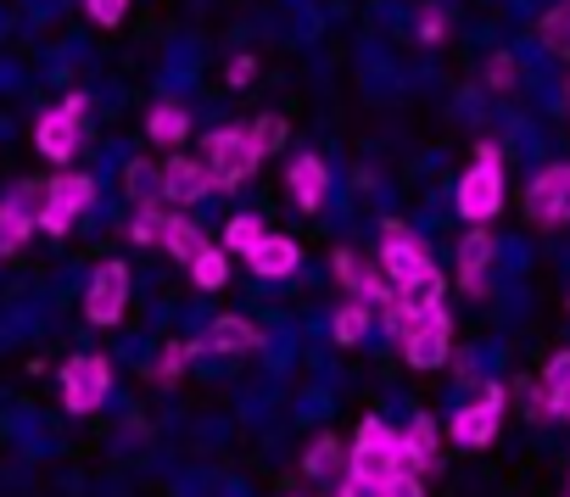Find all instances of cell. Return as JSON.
Listing matches in <instances>:
<instances>
[{
  "mask_svg": "<svg viewBox=\"0 0 570 497\" xmlns=\"http://www.w3.org/2000/svg\"><path fill=\"white\" fill-rule=\"evenodd\" d=\"M498 207H503V151L492 140H481L475 146V168L459 179V212L470 223H492Z\"/></svg>",
  "mask_w": 570,
  "mask_h": 497,
  "instance_id": "cell-1",
  "label": "cell"
},
{
  "mask_svg": "<svg viewBox=\"0 0 570 497\" xmlns=\"http://www.w3.org/2000/svg\"><path fill=\"white\" fill-rule=\"evenodd\" d=\"M381 269H386V280L397 286V297L442 275V269L431 264V252H425V240H420L414 229H403L397 218H392V223H386V235H381Z\"/></svg>",
  "mask_w": 570,
  "mask_h": 497,
  "instance_id": "cell-2",
  "label": "cell"
},
{
  "mask_svg": "<svg viewBox=\"0 0 570 497\" xmlns=\"http://www.w3.org/2000/svg\"><path fill=\"white\" fill-rule=\"evenodd\" d=\"M353 469L358 475H370V480H392V475H403V469H414L409 464V447H403V430H392L386 419H364L358 425V441H353Z\"/></svg>",
  "mask_w": 570,
  "mask_h": 497,
  "instance_id": "cell-3",
  "label": "cell"
},
{
  "mask_svg": "<svg viewBox=\"0 0 570 497\" xmlns=\"http://www.w3.org/2000/svg\"><path fill=\"white\" fill-rule=\"evenodd\" d=\"M202 162L213 168V190H235L240 179H252V168L263 162V151H257L252 129H213Z\"/></svg>",
  "mask_w": 570,
  "mask_h": 497,
  "instance_id": "cell-4",
  "label": "cell"
},
{
  "mask_svg": "<svg viewBox=\"0 0 570 497\" xmlns=\"http://www.w3.org/2000/svg\"><path fill=\"white\" fill-rule=\"evenodd\" d=\"M85 112H90V101H85V96H68L62 107H51V112L35 123V146H40L46 162H73V151H79V140H85Z\"/></svg>",
  "mask_w": 570,
  "mask_h": 497,
  "instance_id": "cell-5",
  "label": "cell"
},
{
  "mask_svg": "<svg viewBox=\"0 0 570 497\" xmlns=\"http://www.w3.org/2000/svg\"><path fill=\"white\" fill-rule=\"evenodd\" d=\"M90 207H96V179H85V173H57V179L46 185L40 229H46V235H68Z\"/></svg>",
  "mask_w": 570,
  "mask_h": 497,
  "instance_id": "cell-6",
  "label": "cell"
},
{
  "mask_svg": "<svg viewBox=\"0 0 570 497\" xmlns=\"http://www.w3.org/2000/svg\"><path fill=\"white\" fill-rule=\"evenodd\" d=\"M107 391H112V364L101 352H79V358L62 364V402H68V414H96L107 402Z\"/></svg>",
  "mask_w": 570,
  "mask_h": 497,
  "instance_id": "cell-7",
  "label": "cell"
},
{
  "mask_svg": "<svg viewBox=\"0 0 570 497\" xmlns=\"http://www.w3.org/2000/svg\"><path fill=\"white\" fill-rule=\"evenodd\" d=\"M498 425H503V386H481V397L453 414L448 436L459 447H492L498 441Z\"/></svg>",
  "mask_w": 570,
  "mask_h": 497,
  "instance_id": "cell-8",
  "label": "cell"
},
{
  "mask_svg": "<svg viewBox=\"0 0 570 497\" xmlns=\"http://www.w3.org/2000/svg\"><path fill=\"white\" fill-rule=\"evenodd\" d=\"M40 207H46L40 185H18L12 196H0V258H12L18 246H29V235L40 229Z\"/></svg>",
  "mask_w": 570,
  "mask_h": 497,
  "instance_id": "cell-9",
  "label": "cell"
},
{
  "mask_svg": "<svg viewBox=\"0 0 570 497\" xmlns=\"http://www.w3.org/2000/svg\"><path fill=\"white\" fill-rule=\"evenodd\" d=\"M129 308V269L124 264H101L85 286V319L90 325H118Z\"/></svg>",
  "mask_w": 570,
  "mask_h": 497,
  "instance_id": "cell-10",
  "label": "cell"
},
{
  "mask_svg": "<svg viewBox=\"0 0 570 497\" xmlns=\"http://www.w3.org/2000/svg\"><path fill=\"white\" fill-rule=\"evenodd\" d=\"M525 212L537 223H570V162H553L531 179V196H525Z\"/></svg>",
  "mask_w": 570,
  "mask_h": 497,
  "instance_id": "cell-11",
  "label": "cell"
},
{
  "mask_svg": "<svg viewBox=\"0 0 570 497\" xmlns=\"http://www.w3.org/2000/svg\"><path fill=\"white\" fill-rule=\"evenodd\" d=\"M336 280H342L358 302H375V308H386V302L397 297V286L386 280V269H381V264H364L353 246H342V252H336Z\"/></svg>",
  "mask_w": 570,
  "mask_h": 497,
  "instance_id": "cell-12",
  "label": "cell"
},
{
  "mask_svg": "<svg viewBox=\"0 0 570 497\" xmlns=\"http://www.w3.org/2000/svg\"><path fill=\"white\" fill-rule=\"evenodd\" d=\"M448 352H453L448 314H431V319H420V325L403 336V358H409L414 369H442V364H448Z\"/></svg>",
  "mask_w": 570,
  "mask_h": 497,
  "instance_id": "cell-13",
  "label": "cell"
},
{
  "mask_svg": "<svg viewBox=\"0 0 570 497\" xmlns=\"http://www.w3.org/2000/svg\"><path fill=\"white\" fill-rule=\"evenodd\" d=\"M285 185H292V201H297L303 212H320V207L331 201V168H325V157L297 151V157H292V173H285Z\"/></svg>",
  "mask_w": 570,
  "mask_h": 497,
  "instance_id": "cell-14",
  "label": "cell"
},
{
  "mask_svg": "<svg viewBox=\"0 0 570 497\" xmlns=\"http://www.w3.org/2000/svg\"><path fill=\"white\" fill-rule=\"evenodd\" d=\"M207 190H213V168L207 162H196V157H168L163 162V196L174 207H196Z\"/></svg>",
  "mask_w": 570,
  "mask_h": 497,
  "instance_id": "cell-15",
  "label": "cell"
},
{
  "mask_svg": "<svg viewBox=\"0 0 570 497\" xmlns=\"http://www.w3.org/2000/svg\"><path fill=\"white\" fill-rule=\"evenodd\" d=\"M487 269H492V235H487V223H475L459 240V286L470 297H487Z\"/></svg>",
  "mask_w": 570,
  "mask_h": 497,
  "instance_id": "cell-16",
  "label": "cell"
},
{
  "mask_svg": "<svg viewBox=\"0 0 570 497\" xmlns=\"http://www.w3.org/2000/svg\"><path fill=\"white\" fill-rule=\"evenodd\" d=\"M263 280H285V275H297V264H303V246L292 240V235H268L257 252L246 258Z\"/></svg>",
  "mask_w": 570,
  "mask_h": 497,
  "instance_id": "cell-17",
  "label": "cell"
},
{
  "mask_svg": "<svg viewBox=\"0 0 570 497\" xmlns=\"http://www.w3.org/2000/svg\"><path fill=\"white\" fill-rule=\"evenodd\" d=\"M207 347H213L218 358H229V352H252V347H263V330H257L252 319H240V314H224V319L207 325Z\"/></svg>",
  "mask_w": 570,
  "mask_h": 497,
  "instance_id": "cell-18",
  "label": "cell"
},
{
  "mask_svg": "<svg viewBox=\"0 0 570 497\" xmlns=\"http://www.w3.org/2000/svg\"><path fill=\"white\" fill-rule=\"evenodd\" d=\"M403 447H409L414 475L436 469V464H442V430H436V419H431V414H414V419H409V430H403Z\"/></svg>",
  "mask_w": 570,
  "mask_h": 497,
  "instance_id": "cell-19",
  "label": "cell"
},
{
  "mask_svg": "<svg viewBox=\"0 0 570 497\" xmlns=\"http://www.w3.org/2000/svg\"><path fill=\"white\" fill-rule=\"evenodd\" d=\"M146 135H151V146L179 151V146H185V135H190V112H185L179 101H157V107L146 112Z\"/></svg>",
  "mask_w": 570,
  "mask_h": 497,
  "instance_id": "cell-20",
  "label": "cell"
},
{
  "mask_svg": "<svg viewBox=\"0 0 570 497\" xmlns=\"http://www.w3.org/2000/svg\"><path fill=\"white\" fill-rule=\"evenodd\" d=\"M303 469H308V480H342V475L353 469V447H342L336 436H320V441L303 453Z\"/></svg>",
  "mask_w": 570,
  "mask_h": 497,
  "instance_id": "cell-21",
  "label": "cell"
},
{
  "mask_svg": "<svg viewBox=\"0 0 570 497\" xmlns=\"http://www.w3.org/2000/svg\"><path fill=\"white\" fill-rule=\"evenodd\" d=\"M375 314H381L375 302H358V297H353V302H347V308L336 314V325H331V336H336V347H358V341L370 336V325H375Z\"/></svg>",
  "mask_w": 570,
  "mask_h": 497,
  "instance_id": "cell-22",
  "label": "cell"
},
{
  "mask_svg": "<svg viewBox=\"0 0 570 497\" xmlns=\"http://www.w3.org/2000/svg\"><path fill=\"white\" fill-rule=\"evenodd\" d=\"M163 246L179 258V264H196L202 252H207V235L190 223V218H168V235H163Z\"/></svg>",
  "mask_w": 570,
  "mask_h": 497,
  "instance_id": "cell-23",
  "label": "cell"
},
{
  "mask_svg": "<svg viewBox=\"0 0 570 497\" xmlns=\"http://www.w3.org/2000/svg\"><path fill=\"white\" fill-rule=\"evenodd\" d=\"M263 240H268V229H263V218H252V212L229 218V229H224V246H229V252H240V258H252Z\"/></svg>",
  "mask_w": 570,
  "mask_h": 497,
  "instance_id": "cell-24",
  "label": "cell"
},
{
  "mask_svg": "<svg viewBox=\"0 0 570 497\" xmlns=\"http://www.w3.org/2000/svg\"><path fill=\"white\" fill-rule=\"evenodd\" d=\"M202 352H213V347H207V336H202V341H174V347H163V358H157V369H151V375L168 386V380H179V375H185V364H190V358H202Z\"/></svg>",
  "mask_w": 570,
  "mask_h": 497,
  "instance_id": "cell-25",
  "label": "cell"
},
{
  "mask_svg": "<svg viewBox=\"0 0 570 497\" xmlns=\"http://www.w3.org/2000/svg\"><path fill=\"white\" fill-rule=\"evenodd\" d=\"M190 280H196L202 291H218V286L229 280V246H207V252L190 264Z\"/></svg>",
  "mask_w": 570,
  "mask_h": 497,
  "instance_id": "cell-26",
  "label": "cell"
},
{
  "mask_svg": "<svg viewBox=\"0 0 570 497\" xmlns=\"http://www.w3.org/2000/svg\"><path fill=\"white\" fill-rule=\"evenodd\" d=\"M168 218H174V212H163L157 201H140V212H135V223H129V240H140V246H163Z\"/></svg>",
  "mask_w": 570,
  "mask_h": 497,
  "instance_id": "cell-27",
  "label": "cell"
},
{
  "mask_svg": "<svg viewBox=\"0 0 570 497\" xmlns=\"http://www.w3.org/2000/svg\"><path fill=\"white\" fill-rule=\"evenodd\" d=\"M537 40L548 46V51H570V0H559L553 12H542V23H537Z\"/></svg>",
  "mask_w": 570,
  "mask_h": 497,
  "instance_id": "cell-28",
  "label": "cell"
},
{
  "mask_svg": "<svg viewBox=\"0 0 570 497\" xmlns=\"http://www.w3.org/2000/svg\"><path fill=\"white\" fill-rule=\"evenodd\" d=\"M124 190H129L135 201H157V196H163V168H151V162L135 157V162L124 168Z\"/></svg>",
  "mask_w": 570,
  "mask_h": 497,
  "instance_id": "cell-29",
  "label": "cell"
},
{
  "mask_svg": "<svg viewBox=\"0 0 570 497\" xmlns=\"http://www.w3.org/2000/svg\"><path fill=\"white\" fill-rule=\"evenodd\" d=\"M252 140H257V151L268 157V151H279L285 146V118L279 112H263L257 123H252Z\"/></svg>",
  "mask_w": 570,
  "mask_h": 497,
  "instance_id": "cell-30",
  "label": "cell"
},
{
  "mask_svg": "<svg viewBox=\"0 0 570 497\" xmlns=\"http://www.w3.org/2000/svg\"><path fill=\"white\" fill-rule=\"evenodd\" d=\"M85 12H90V23H101V29H118V23L129 18V0H85Z\"/></svg>",
  "mask_w": 570,
  "mask_h": 497,
  "instance_id": "cell-31",
  "label": "cell"
},
{
  "mask_svg": "<svg viewBox=\"0 0 570 497\" xmlns=\"http://www.w3.org/2000/svg\"><path fill=\"white\" fill-rule=\"evenodd\" d=\"M336 497H386V486L370 480V475H358V469H347V475L336 480Z\"/></svg>",
  "mask_w": 570,
  "mask_h": 497,
  "instance_id": "cell-32",
  "label": "cell"
},
{
  "mask_svg": "<svg viewBox=\"0 0 570 497\" xmlns=\"http://www.w3.org/2000/svg\"><path fill=\"white\" fill-rule=\"evenodd\" d=\"M487 90H514V57L509 51H498L487 62Z\"/></svg>",
  "mask_w": 570,
  "mask_h": 497,
  "instance_id": "cell-33",
  "label": "cell"
},
{
  "mask_svg": "<svg viewBox=\"0 0 570 497\" xmlns=\"http://www.w3.org/2000/svg\"><path fill=\"white\" fill-rule=\"evenodd\" d=\"M442 34H448V18H442L436 7H425V12H420V40H425V46H436Z\"/></svg>",
  "mask_w": 570,
  "mask_h": 497,
  "instance_id": "cell-34",
  "label": "cell"
},
{
  "mask_svg": "<svg viewBox=\"0 0 570 497\" xmlns=\"http://www.w3.org/2000/svg\"><path fill=\"white\" fill-rule=\"evenodd\" d=\"M386 497H425V486H420V475H414V469H403V475H392V480H386Z\"/></svg>",
  "mask_w": 570,
  "mask_h": 497,
  "instance_id": "cell-35",
  "label": "cell"
},
{
  "mask_svg": "<svg viewBox=\"0 0 570 497\" xmlns=\"http://www.w3.org/2000/svg\"><path fill=\"white\" fill-rule=\"evenodd\" d=\"M252 73H257V62H252V57H235V62H229V85H235V90H240V85H252Z\"/></svg>",
  "mask_w": 570,
  "mask_h": 497,
  "instance_id": "cell-36",
  "label": "cell"
},
{
  "mask_svg": "<svg viewBox=\"0 0 570 497\" xmlns=\"http://www.w3.org/2000/svg\"><path fill=\"white\" fill-rule=\"evenodd\" d=\"M548 397H553V419H570V380L548 386Z\"/></svg>",
  "mask_w": 570,
  "mask_h": 497,
  "instance_id": "cell-37",
  "label": "cell"
},
{
  "mask_svg": "<svg viewBox=\"0 0 570 497\" xmlns=\"http://www.w3.org/2000/svg\"><path fill=\"white\" fill-rule=\"evenodd\" d=\"M559 380H570V352H559V358L548 364V375H542V386H559Z\"/></svg>",
  "mask_w": 570,
  "mask_h": 497,
  "instance_id": "cell-38",
  "label": "cell"
}]
</instances>
